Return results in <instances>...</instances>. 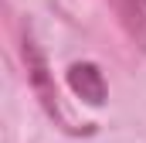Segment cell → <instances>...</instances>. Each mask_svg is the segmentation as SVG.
Masks as SVG:
<instances>
[{"label": "cell", "instance_id": "obj_3", "mask_svg": "<svg viewBox=\"0 0 146 143\" xmlns=\"http://www.w3.org/2000/svg\"><path fill=\"white\" fill-rule=\"evenodd\" d=\"M112 7L129 27V34L146 41V0H112Z\"/></svg>", "mask_w": 146, "mask_h": 143}, {"label": "cell", "instance_id": "obj_1", "mask_svg": "<svg viewBox=\"0 0 146 143\" xmlns=\"http://www.w3.org/2000/svg\"><path fill=\"white\" fill-rule=\"evenodd\" d=\"M68 85H72L75 96H82L85 102H92V106H102L106 102V78H102V72L95 68L92 61H78L68 68Z\"/></svg>", "mask_w": 146, "mask_h": 143}, {"label": "cell", "instance_id": "obj_2", "mask_svg": "<svg viewBox=\"0 0 146 143\" xmlns=\"http://www.w3.org/2000/svg\"><path fill=\"white\" fill-rule=\"evenodd\" d=\"M24 55H27V72H31V82H34V89H37V96H41V102L48 106V112L51 116H58L61 123H65V116H61V109H58V96L48 89V75H44V58L37 55V48L27 41V48H24Z\"/></svg>", "mask_w": 146, "mask_h": 143}]
</instances>
